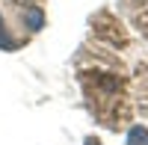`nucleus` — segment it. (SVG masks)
Masks as SVG:
<instances>
[{
    "label": "nucleus",
    "instance_id": "nucleus-1",
    "mask_svg": "<svg viewBox=\"0 0 148 145\" xmlns=\"http://www.w3.org/2000/svg\"><path fill=\"white\" fill-rule=\"evenodd\" d=\"M133 18L142 24L139 30H145V36H148V0H133Z\"/></svg>",
    "mask_w": 148,
    "mask_h": 145
},
{
    "label": "nucleus",
    "instance_id": "nucleus-2",
    "mask_svg": "<svg viewBox=\"0 0 148 145\" xmlns=\"http://www.w3.org/2000/svg\"><path fill=\"white\" fill-rule=\"evenodd\" d=\"M86 145H101V142H95V139H86Z\"/></svg>",
    "mask_w": 148,
    "mask_h": 145
}]
</instances>
